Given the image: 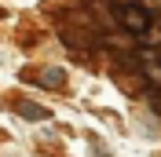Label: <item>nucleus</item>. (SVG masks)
<instances>
[{"label":"nucleus","mask_w":161,"mask_h":157,"mask_svg":"<svg viewBox=\"0 0 161 157\" xmlns=\"http://www.w3.org/2000/svg\"><path fill=\"white\" fill-rule=\"evenodd\" d=\"M114 15L121 19V26H125V30L139 33V37L150 30V15H147L143 8H125V4H114Z\"/></svg>","instance_id":"obj_1"},{"label":"nucleus","mask_w":161,"mask_h":157,"mask_svg":"<svg viewBox=\"0 0 161 157\" xmlns=\"http://www.w3.org/2000/svg\"><path fill=\"white\" fill-rule=\"evenodd\" d=\"M15 110H19L26 121H48V110L37 106V102H30V99H19V102H15Z\"/></svg>","instance_id":"obj_2"},{"label":"nucleus","mask_w":161,"mask_h":157,"mask_svg":"<svg viewBox=\"0 0 161 157\" xmlns=\"http://www.w3.org/2000/svg\"><path fill=\"white\" fill-rule=\"evenodd\" d=\"M62 80H66L62 69H44L40 73V84H48V88H62Z\"/></svg>","instance_id":"obj_3"},{"label":"nucleus","mask_w":161,"mask_h":157,"mask_svg":"<svg viewBox=\"0 0 161 157\" xmlns=\"http://www.w3.org/2000/svg\"><path fill=\"white\" fill-rule=\"evenodd\" d=\"M139 40H143V44H161V33H158V30H147Z\"/></svg>","instance_id":"obj_4"}]
</instances>
